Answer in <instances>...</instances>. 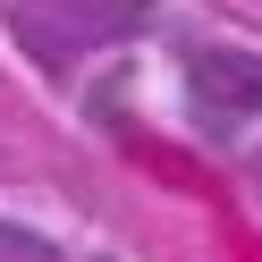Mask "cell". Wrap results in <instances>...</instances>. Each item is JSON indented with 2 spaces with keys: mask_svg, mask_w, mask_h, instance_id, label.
Instances as JSON below:
<instances>
[{
  "mask_svg": "<svg viewBox=\"0 0 262 262\" xmlns=\"http://www.w3.org/2000/svg\"><path fill=\"white\" fill-rule=\"evenodd\" d=\"M186 85H194V110H203L211 127H237V119L262 110V59L220 42V51H203V59L186 68Z\"/></svg>",
  "mask_w": 262,
  "mask_h": 262,
  "instance_id": "obj_1",
  "label": "cell"
}]
</instances>
